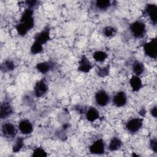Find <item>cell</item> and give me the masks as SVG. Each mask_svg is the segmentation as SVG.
<instances>
[{
	"mask_svg": "<svg viewBox=\"0 0 157 157\" xmlns=\"http://www.w3.org/2000/svg\"><path fill=\"white\" fill-rule=\"evenodd\" d=\"M93 68V65L90 61L88 59V58L85 55H82L80 58V60L78 63V71L88 73L90 71V70Z\"/></svg>",
	"mask_w": 157,
	"mask_h": 157,
	"instance_id": "12",
	"label": "cell"
},
{
	"mask_svg": "<svg viewBox=\"0 0 157 157\" xmlns=\"http://www.w3.org/2000/svg\"><path fill=\"white\" fill-rule=\"evenodd\" d=\"M143 119L140 118H133L130 119L126 123L125 127L126 129L131 132L135 133L138 132L142 127Z\"/></svg>",
	"mask_w": 157,
	"mask_h": 157,
	"instance_id": "4",
	"label": "cell"
},
{
	"mask_svg": "<svg viewBox=\"0 0 157 157\" xmlns=\"http://www.w3.org/2000/svg\"><path fill=\"white\" fill-rule=\"evenodd\" d=\"M86 118L90 122H93L99 118V111L93 107H91L85 112Z\"/></svg>",
	"mask_w": 157,
	"mask_h": 157,
	"instance_id": "16",
	"label": "cell"
},
{
	"mask_svg": "<svg viewBox=\"0 0 157 157\" xmlns=\"http://www.w3.org/2000/svg\"><path fill=\"white\" fill-rule=\"evenodd\" d=\"M93 58L96 61L103 62L107 57V54L103 51H96L93 54Z\"/></svg>",
	"mask_w": 157,
	"mask_h": 157,
	"instance_id": "24",
	"label": "cell"
},
{
	"mask_svg": "<svg viewBox=\"0 0 157 157\" xmlns=\"http://www.w3.org/2000/svg\"><path fill=\"white\" fill-rule=\"evenodd\" d=\"M102 32H103V34L107 37H112L116 34L117 29L115 28L113 26H107L103 29Z\"/></svg>",
	"mask_w": 157,
	"mask_h": 157,
	"instance_id": "25",
	"label": "cell"
},
{
	"mask_svg": "<svg viewBox=\"0 0 157 157\" xmlns=\"http://www.w3.org/2000/svg\"><path fill=\"white\" fill-rule=\"evenodd\" d=\"M110 72V66L107 65L103 67L97 66L96 74L100 77H105L107 76Z\"/></svg>",
	"mask_w": 157,
	"mask_h": 157,
	"instance_id": "23",
	"label": "cell"
},
{
	"mask_svg": "<svg viewBox=\"0 0 157 157\" xmlns=\"http://www.w3.org/2000/svg\"><path fill=\"white\" fill-rule=\"evenodd\" d=\"M129 29L131 34L136 38L143 37L146 33L145 24L140 20L132 23L129 26Z\"/></svg>",
	"mask_w": 157,
	"mask_h": 157,
	"instance_id": "2",
	"label": "cell"
},
{
	"mask_svg": "<svg viewBox=\"0 0 157 157\" xmlns=\"http://www.w3.org/2000/svg\"><path fill=\"white\" fill-rule=\"evenodd\" d=\"M95 5L97 9L101 10H105L110 7L111 2L109 0H100L96 1Z\"/></svg>",
	"mask_w": 157,
	"mask_h": 157,
	"instance_id": "21",
	"label": "cell"
},
{
	"mask_svg": "<svg viewBox=\"0 0 157 157\" xmlns=\"http://www.w3.org/2000/svg\"><path fill=\"white\" fill-rule=\"evenodd\" d=\"M113 102L117 107H120L126 105L127 102V96L124 91H119L114 96Z\"/></svg>",
	"mask_w": 157,
	"mask_h": 157,
	"instance_id": "14",
	"label": "cell"
},
{
	"mask_svg": "<svg viewBox=\"0 0 157 157\" xmlns=\"http://www.w3.org/2000/svg\"><path fill=\"white\" fill-rule=\"evenodd\" d=\"M145 113H146V111L144 109H142L140 111H139V114L141 115V116H144L145 115Z\"/></svg>",
	"mask_w": 157,
	"mask_h": 157,
	"instance_id": "32",
	"label": "cell"
},
{
	"mask_svg": "<svg viewBox=\"0 0 157 157\" xmlns=\"http://www.w3.org/2000/svg\"><path fill=\"white\" fill-rule=\"evenodd\" d=\"M25 3H26V6H28V8L33 9L34 7L37 6L39 1H25Z\"/></svg>",
	"mask_w": 157,
	"mask_h": 157,
	"instance_id": "29",
	"label": "cell"
},
{
	"mask_svg": "<svg viewBox=\"0 0 157 157\" xmlns=\"http://www.w3.org/2000/svg\"><path fill=\"white\" fill-rule=\"evenodd\" d=\"M95 100L99 105L104 107L107 105V104L109 102L110 97L106 91H105L104 90H101L96 93Z\"/></svg>",
	"mask_w": 157,
	"mask_h": 157,
	"instance_id": "9",
	"label": "cell"
},
{
	"mask_svg": "<svg viewBox=\"0 0 157 157\" xmlns=\"http://www.w3.org/2000/svg\"><path fill=\"white\" fill-rule=\"evenodd\" d=\"M50 27L48 25L46 26L40 33H37L34 36V41L43 44H46L50 39Z\"/></svg>",
	"mask_w": 157,
	"mask_h": 157,
	"instance_id": "7",
	"label": "cell"
},
{
	"mask_svg": "<svg viewBox=\"0 0 157 157\" xmlns=\"http://www.w3.org/2000/svg\"><path fill=\"white\" fill-rule=\"evenodd\" d=\"M150 113H151V115L153 117H154L155 118L156 117V105L154 106V107H153L151 109V110H150Z\"/></svg>",
	"mask_w": 157,
	"mask_h": 157,
	"instance_id": "31",
	"label": "cell"
},
{
	"mask_svg": "<svg viewBox=\"0 0 157 157\" xmlns=\"http://www.w3.org/2000/svg\"><path fill=\"white\" fill-rule=\"evenodd\" d=\"M15 67L14 63L10 59L4 61L1 64V69L3 72H9L14 70Z\"/></svg>",
	"mask_w": 157,
	"mask_h": 157,
	"instance_id": "19",
	"label": "cell"
},
{
	"mask_svg": "<svg viewBox=\"0 0 157 157\" xmlns=\"http://www.w3.org/2000/svg\"><path fill=\"white\" fill-rule=\"evenodd\" d=\"M23 99L25 100L24 102L25 104H28V105H31V104H32L33 100H32L30 96H29L28 95H25Z\"/></svg>",
	"mask_w": 157,
	"mask_h": 157,
	"instance_id": "30",
	"label": "cell"
},
{
	"mask_svg": "<svg viewBox=\"0 0 157 157\" xmlns=\"http://www.w3.org/2000/svg\"><path fill=\"white\" fill-rule=\"evenodd\" d=\"M132 70L134 74L139 76L144 73L145 71V66L142 63L136 60L132 64Z\"/></svg>",
	"mask_w": 157,
	"mask_h": 157,
	"instance_id": "20",
	"label": "cell"
},
{
	"mask_svg": "<svg viewBox=\"0 0 157 157\" xmlns=\"http://www.w3.org/2000/svg\"><path fill=\"white\" fill-rule=\"evenodd\" d=\"M24 145V138L22 137H18L12 147L13 153H18Z\"/></svg>",
	"mask_w": 157,
	"mask_h": 157,
	"instance_id": "22",
	"label": "cell"
},
{
	"mask_svg": "<svg viewBox=\"0 0 157 157\" xmlns=\"http://www.w3.org/2000/svg\"><path fill=\"white\" fill-rule=\"evenodd\" d=\"M157 41L156 38H153L148 42L144 45L145 54L148 57L156 59L157 56Z\"/></svg>",
	"mask_w": 157,
	"mask_h": 157,
	"instance_id": "3",
	"label": "cell"
},
{
	"mask_svg": "<svg viewBox=\"0 0 157 157\" xmlns=\"http://www.w3.org/2000/svg\"><path fill=\"white\" fill-rule=\"evenodd\" d=\"M131 87L133 91H138L142 86V80L138 75H134L131 77L129 80Z\"/></svg>",
	"mask_w": 157,
	"mask_h": 157,
	"instance_id": "17",
	"label": "cell"
},
{
	"mask_svg": "<svg viewBox=\"0 0 157 157\" xmlns=\"http://www.w3.org/2000/svg\"><path fill=\"white\" fill-rule=\"evenodd\" d=\"M13 112V109L9 101H4L1 104L0 118L1 120L7 118Z\"/></svg>",
	"mask_w": 157,
	"mask_h": 157,
	"instance_id": "11",
	"label": "cell"
},
{
	"mask_svg": "<svg viewBox=\"0 0 157 157\" xmlns=\"http://www.w3.org/2000/svg\"><path fill=\"white\" fill-rule=\"evenodd\" d=\"M54 66V63L52 61H45L37 64L36 67L39 72L42 74H46L52 69H53Z\"/></svg>",
	"mask_w": 157,
	"mask_h": 157,
	"instance_id": "15",
	"label": "cell"
},
{
	"mask_svg": "<svg viewBox=\"0 0 157 157\" xmlns=\"http://www.w3.org/2000/svg\"><path fill=\"white\" fill-rule=\"evenodd\" d=\"M32 156L36 157H45L47 156V153L44 149L41 147H37L33 150Z\"/></svg>",
	"mask_w": 157,
	"mask_h": 157,
	"instance_id": "27",
	"label": "cell"
},
{
	"mask_svg": "<svg viewBox=\"0 0 157 157\" xmlns=\"http://www.w3.org/2000/svg\"><path fill=\"white\" fill-rule=\"evenodd\" d=\"M42 50H43L42 45L39 44V42H37L36 41L34 42V43L31 45V49H30L31 53L33 55L40 53L42 52Z\"/></svg>",
	"mask_w": 157,
	"mask_h": 157,
	"instance_id": "26",
	"label": "cell"
},
{
	"mask_svg": "<svg viewBox=\"0 0 157 157\" xmlns=\"http://www.w3.org/2000/svg\"><path fill=\"white\" fill-rule=\"evenodd\" d=\"M144 13L147 15L151 22L154 24H156V16H157V7L154 4H148L146 6L144 9Z\"/></svg>",
	"mask_w": 157,
	"mask_h": 157,
	"instance_id": "10",
	"label": "cell"
},
{
	"mask_svg": "<svg viewBox=\"0 0 157 157\" xmlns=\"http://www.w3.org/2000/svg\"><path fill=\"white\" fill-rule=\"evenodd\" d=\"M18 129L25 135L31 134L33 131V126L31 122L28 120H22L18 124Z\"/></svg>",
	"mask_w": 157,
	"mask_h": 157,
	"instance_id": "13",
	"label": "cell"
},
{
	"mask_svg": "<svg viewBox=\"0 0 157 157\" xmlns=\"http://www.w3.org/2000/svg\"><path fill=\"white\" fill-rule=\"evenodd\" d=\"M47 90L48 85L46 80L45 79V78H43L42 79L37 82L35 84L33 93L36 97L39 98L43 96L45 93H46Z\"/></svg>",
	"mask_w": 157,
	"mask_h": 157,
	"instance_id": "6",
	"label": "cell"
},
{
	"mask_svg": "<svg viewBox=\"0 0 157 157\" xmlns=\"http://www.w3.org/2000/svg\"><path fill=\"white\" fill-rule=\"evenodd\" d=\"M122 145L121 140L117 137H113L109 145V150L110 151H113L118 150Z\"/></svg>",
	"mask_w": 157,
	"mask_h": 157,
	"instance_id": "18",
	"label": "cell"
},
{
	"mask_svg": "<svg viewBox=\"0 0 157 157\" xmlns=\"http://www.w3.org/2000/svg\"><path fill=\"white\" fill-rule=\"evenodd\" d=\"M150 146L151 147V148L152 149V150L155 152L156 153L157 151V140L156 139H151V140L150 141Z\"/></svg>",
	"mask_w": 157,
	"mask_h": 157,
	"instance_id": "28",
	"label": "cell"
},
{
	"mask_svg": "<svg viewBox=\"0 0 157 157\" xmlns=\"http://www.w3.org/2000/svg\"><path fill=\"white\" fill-rule=\"evenodd\" d=\"M90 152L92 154L101 155L105 152V142L102 139L96 140L90 147Z\"/></svg>",
	"mask_w": 157,
	"mask_h": 157,
	"instance_id": "8",
	"label": "cell"
},
{
	"mask_svg": "<svg viewBox=\"0 0 157 157\" xmlns=\"http://www.w3.org/2000/svg\"><path fill=\"white\" fill-rule=\"evenodd\" d=\"M33 13V10L29 8H27L22 13L20 22L15 26L17 32L20 36L26 35L33 28L34 25Z\"/></svg>",
	"mask_w": 157,
	"mask_h": 157,
	"instance_id": "1",
	"label": "cell"
},
{
	"mask_svg": "<svg viewBox=\"0 0 157 157\" xmlns=\"http://www.w3.org/2000/svg\"><path fill=\"white\" fill-rule=\"evenodd\" d=\"M2 133L6 138H13L17 134V129L14 124L10 122H6L2 125Z\"/></svg>",
	"mask_w": 157,
	"mask_h": 157,
	"instance_id": "5",
	"label": "cell"
}]
</instances>
